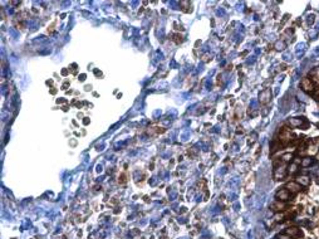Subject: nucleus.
Wrapping results in <instances>:
<instances>
[{
	"label": "nucleus",
	"instance_id": "0eeeda50",
	"mask_svg": "<svg viewBox=\"0 0 319 239\" xmlns=\"http://www.w3.org/2000/svg\"><path fill=\"white\" fill-rule=\"evenodd\" d=\"M285 189H288V190H289L290 194H295V193L300 191V185H299L298 183H295V181H290V183L287 184Z\"/></svg>",
	"mask_w": 319,
	"mask_h": 239
},
{
	"label": "nucleus",
	"instance_id": "4be33fe9",
	"mask_svg": "<svg viewBox=\"0 0 319 239\" xmlns=\"http://www.w3.org/2000/svg\"><path fill=\"white\" fill-rule=\"evenodd\" d=\"M298 98H299V100H300L302 102H308V97H307L304 93H300V92H299V93H298Z\"/></svg>",
	"mask_w": 319,
	"mask_h": 239
},
{
	"label": "nucleus",
	"instance_id": "39448f33",
	"mask_svg": "<svg viewBox=\"0 0 319 239\" xmlns=\"http://www.w3.org/2000/svg\"><path fill=\"white\" fill-rule=\"evenodd\" d=\"M300 86H302V88H303L304 92H313L314 88H316V87H314V83L310 81V78H308V77L302 79Z\"/></svg>",
	"mask_w": 319,
	"mask_h": 239
},
{
	"label": "nucleus",
	"instance_id": "ddd939ff",
	"mask_svg": "<svg viewBox=\"0 0 319 239\" xmlns=\"http://www.w3.org/2000/svg\"><path fill=\"white\" fill-rule=\"evenodd\" d=\"M304 51H305V43H299L297 45V57L298 58H300V57L303 55Z\"/></svg>",
	"mask_w": 319,
	"mask_h": 239
},
{
	"label": "nucleus",
	"instance_id": "a878e982",
	"mask_svg": "<svg viewBox=\"0 0 319 239\" xmlns=\"http://www.w3.org/2000/svg\"><path fill=\"white\" fill-rule=\"evenodd\" d=\"M313 53H314V55H317V57H319V47H318V48H316V49H314V52H313Z\"/></svg>",
	"mask_w": 319,
	"mask_h": 239
},
{
	"label": "nucleus",
	"instance_id": "6ab92c4d",
	"mask_svg": "<svg viewBox=\"0 0 319 239\" xmlns=\"http://www.w3.org/2000/svg\"><path fill=\"white\" fill-rule=\"evenodd\" d=\"M282 160L284 162H289L293 160V154H284L283 156H282Z\"/></svg>",
	"mask_w": 319,
	"mask_h": 239
},
{
	"label": "nucleus",
	"instance_id": "4468645a",
	"mask_svg": "<svg viewBox=\"0 0 319 239\" xmlns=\"http://www.w3.org/2000/svg\"><path fill=\"white\" fill-rule=\"evenodd\" d=\"M165 131H166L165 128H161V127H150L148 134L150 135H158V134H162V132H165Z\"/></svg>",
	"mask_w": 319,
	"mask_h": 239
},
{
	"label": "nucleus",
	"instance_id": "f8f14e48",
	"mask_svg": "<svg viewBox=\"0 0 319 239\" xmlns=\"http://www.w3.org/2000/svg\"><path fill=\"white\" fill-rule=\"evenodd\" d=\"M274 48L276 51H284V49L287 48V43L284 40H276L274 44Z\"/></svg>",
	"mask_w": 319,
	"mask_h": 239
},
{
	"label": "nucleus",
	"instance_id": "dca6fc26",
	"mask_svg": "<svg viewBox=\"0 0 319 239\" xmlns=\"http://www.w3.org/2000/svg\"><path fill=\"white\" fill-rule=\"evenodd\" d=\"M309 37H310V39H317L318 38V30L316 29V28H312L309 30Z\"/></svg>",
	"mask_w": 319,
	"mask_h": 239
},
{
	"label": "nucleus",
	"instance_id": "412c9836",
	"mask_svg": "<svg viewBox=\"0 0 319 239\" xmlns=\"http://www.w3.org/2000/svg\"><path fill=\"white\" fill-rule=\"evenodd\" d=\"M284 218H285V215H284L283 213H278L274 217V222H276V223H279V222H283L284 220Z\"/></svg>",
	"mask_w": 319,
	"mask_h": 239
},
{
	"label": "nucleus",
	"instance_id": "7ed1b4c3",
	"mask_svg": "<svg viewBox=\"0 0 319 239\" xmlns=\"http://www.w3.org/2000/svg\"><path fill=\"white\" fill-rule=\"evenodd\" d=\"M291 141V134H290V131L288 130V128H282V131H280V134H279V142L280 143H283V145H287V143H289Z\"/></svg>",
	"mask_w": 319,
	"mask_h": 239
},
{
	"label": "nucleus",
	"instance_id": "a211bd4d",
	"mask_svg": "<svg viewBox=\"0 0 319 239\" xmlns=\"http://www.w3.org/2000/svg\"><path fill=\"white\" fill-rule=\"evenodd\" d=\"M172 40L175 42V43H182L184 42V38H182V35H180V34H175V35H172Z\"/></svg>",
	"mask_w": 319,
	"mask_h": 239
},
{
	"label": "nucleus",
	"instance_id": "9d476101",
	"mask_svg": "<svg viewBox=\"0 0 319 239\" xmlns=\"http://www.w3.org/2000/svg\"><path fill=\"white\" fill-rule=\"evenodd\" d=\"M271 208H273V210H275V211H284L287 209V204L284 202L276 200V202H274L271 204Z\"/></svg>",
	"mask_w": 319,
	"mask_h": 239
},
{
	"label": "nucleus",
	"instance_id": "6e6552de",
	"mask_svg": "<svg viewBox=\"0 0 319 239\" xmlns=\"http://www.w3.org/2000/svg\"><path fill=\"white\" fill-rule=\"evenodd\" d=\"M295 183H298L300 186H308V185L310 184V177L308 175H299L297 177V181Z\"/></svg>",
	"mask_w": 319,
	"mask_h": 239
},
{
	"label": "nucleus",
	"instance_id": "393cba45",
	"mask_svg": "<svg viewBox=\"0 0 319 239\" xmlns=\"http://www.w3.org/2000/svg\"><path fill=\"white\" fill-rule=\"evenodd\" d=\"M313 74H316V76H317V78H319V67H318V68H316V69L313 71Z\"/></svg>",
	"mask_w": 319,
	"mask_h": 239
},
{
	"label": "nucleus",
	"instance_id": "20e7f679",
	"mask_svg": "<svg viewBox=\"0 0 319 239\" xmlns=\"http://www.w3.org/2000/svg\"><path fill=\"white\" fill-rule=\"evenodd\" d=\"M275 198H276V200H279V202H288V200H290L291 194L289 193L288 189H280L279 191H276Z\"/></svg>",
	"mask_w": 319,
	"mask_h": 239
},
{
	"label": "nucleus",
	"instance_id": "9b49d317",
	"mask_svg": "<svg viewBox=\"0 0 319 239\" xmlns=\"http://www.w3.org/2000/svg\"><path fill=\"white\" fill-rule=\"evenodd\" d=\"M300 164H302L303 168H309V166H312L314 164V159L313 157H304Z\"/></svg>",
	"mask_w": 319,
	"mask_h": 239
},
{
	"label": "nucleus",
	"instance_id": "f3484780",
	"mask_svg": "<svg viewBox=\"0 0 319 239\" xmlns=\"http://www.w3.org/2000/svg\"><path fill=\"white\" fill-rule=\"evenodd\" d=\"M305 20L307 23H308L309 25H312L314 21H316V17H314V14H308L307 15V18H305Z\"/></svg>",
	"mask_w": 319,
	"mask_h": 239
},
{
	"label": "nucleus",
	"instance_id": "1a4fd4ad",
	"mask_svg": "<svg viewBox=\"0 0 319 239\" xmlns=\"http://www.w3.org/2000/svg\"><path fill=\"white\" fill-rule=\"evenodd\" d=\"M285 234H288V236H290L291 238H293V237H300L302 232H300V229L299 228H297V227H290V228L285 229Z\"/></svg>",
	"mask_w": 319,
	"mask_h": 239
},
{
	"label": "nucleus",
	"instance_id": "2eb2a0df",
	"mask_svg": "<svg viewBox=\"0 0 319 239\" xmlns=\"http://www.w3.org/2000/svg\"><path fill=\"white\" fill-rule=\"evenodd\" d=\"M297 170H298V164H297V162H291V164L288 166V172H290V174L297 172Z\"/></svg>",
	"mask_w": 319,
	"mask_h": 239
},
{
	"label": "nucleus",
	"instance_id": "423d86ee",
	"mask_svg": "<svg viewBox=\"0 0 319 239\" xmlns=\"http://www.w3.org/2000/svg\"><path fill=\"white\" fill-rule=\"evenodd\" d=\"M304 122L305 120L303 117H291V118H289V125L291 127H302Z\"/></svg>",
	"mask_w": 319,
	"mask_h": 239
},
{
	"label": "nucleus",
	"instance_id": "b1692460",
	"mask_svg": "<svg viewBox=\"0 0 319 239\" xmlns=\"http://www.w3.org/2000/svg\"><path fill=\"white\" fill-rule=\"evenodd\" d=\"M284 59H285V60H291V54H290V53H285V54H284Z\"/></svg>",
	"mask_w": 319,
	"mask_h": 239
},
{
	"label": "nucleus",
	"instance_id": "f257e3e1",
	"mask_svg": "<svg viewBox=\"0 0 319 239\" xmlns=\"http://www.w3.org/2000/svg\"><path fill=\"white\" fill-rule=\"evenodd\" d=\"M271 96H273L271 89L265 88V89H263L259 93V102H260L261 105H267V103H269V102L271 101Z\"/></svg>",
	"mask_w": 319,
	"mask_h": 239
},
{
	"label": "nucleus",
	"instance_id": "f03ea898",
	"mask_svg": "<svg viewBox=\"0 0 319 239\" xmlns=\"http://www.w3.org/2000/svg\"><path fill=\"white\" fill-rule=\"evenodd\" d=\"M287 172H288V166L287 165H279L278 168L275 169V171H274V179L275 180L285 179Z\"/></svg>",
	"mask_w": 319,
	"mask_h": 239
},
{
	"label": "nucleus",
	"instance_id": "5701e85b",
	"mask_svg": "<svg viewBox=\"0 0 319 239\" xmlns=\"http://www.w3.org/2000/svg\"><path fill=\"white\" fill-rule=\"evenodd\" d=\"M278 239H291V237L284 233V234H279V236H278Z\"/></svg>",
	"mask_w": 319,
	"mask_h": 239
},
{
	"label": "nucleus",
	"instance_id": "aec40b11",
	"mask_svg": "<svg viewBox=\"0 0 319 239\" xmlns=\"http://www.w3.org/2000/svg\"><path fill=\"white\" fill-rule=\"evenodd\" d=\"M118 183H119L121 185H123V184L127 183V174H126V172H123V174H121V175H119Z\"/></svg>",
	"mask_w": 319,
	"mask_h": 239
},
{
	"label": "nucleus",
	"instance_id": "c85d7f7f",
	"mask_svg": "<svg viewBox=\"0 0 319 239\" xmlns=\"http://www.w3.org/2000/svg\"><path fill=\"white\" fill-rule=\"evenodd\" d=\"M318 184H319V180H318Z\"/></svg>",
	"mask_w": 319,
	"mask_h": 239
},
{
	"label": "nucleus",
	"instance_id": "cd10ccee",
	"mask_svg": "<svg viewBox=\"0 0 319 239\" xmlns=\"http://www.w3.org/2000/svg\"><path fill=\"white\" fill-rule=\"evenodd\" d=\"M316 29H317V30H319V21H318L317 24H316Z\"/></svg>",
	"mask_w": 319,
	"mask_h": 239
},
{
	"label": "nucleus",
	"instance_id": "bb28decb",
	"mask_svg": "<svg viewBox=\"0 0 319 239\" xmlns=\"http://www.w3.org/2000/svg\"><path fill=\"white\" fill-rule=\"evenodd\" d=\"M314 96H316V98H317V100H319V89H318L317 92H316V94H314Z\"/></svg>",
	"mask_w": 319,
	"mask_h": 239
}]
</instances>
